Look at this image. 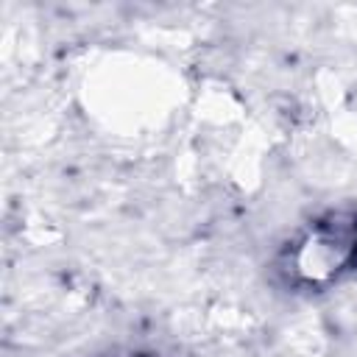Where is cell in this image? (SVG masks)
Here are the masks:
<instances>
[{
  "label": "cell",
  "instance_id": "cell-1",
  "mask_svg": "<svg viewBox=\"0 0 357 357\" xmlns=\"http://www.w3.org/2000/svg\"><path fill=\"white\" fill-rule=\"evenodd\" d=\"M287 248L284 271L293 282L324 287L357 268V212L335 209L312 220Z\"/></svg>",
  "mask_w": 357,
  "mask_h": 357
},
{
  "label": "cell",
  "instance_id": "cell-2",
  "mask_svg": "<svg viewBox=\"0 0 357 357\" xmlns=\"http://www.w3.org/2000/svg\"><path fill=\"white\" fill-rule=\"evenodd\" d=\"M123 357H148V354H123Z\"/></svg>",
  "mask_w": 357,
  "mask_h": 357
}]
</instances>
